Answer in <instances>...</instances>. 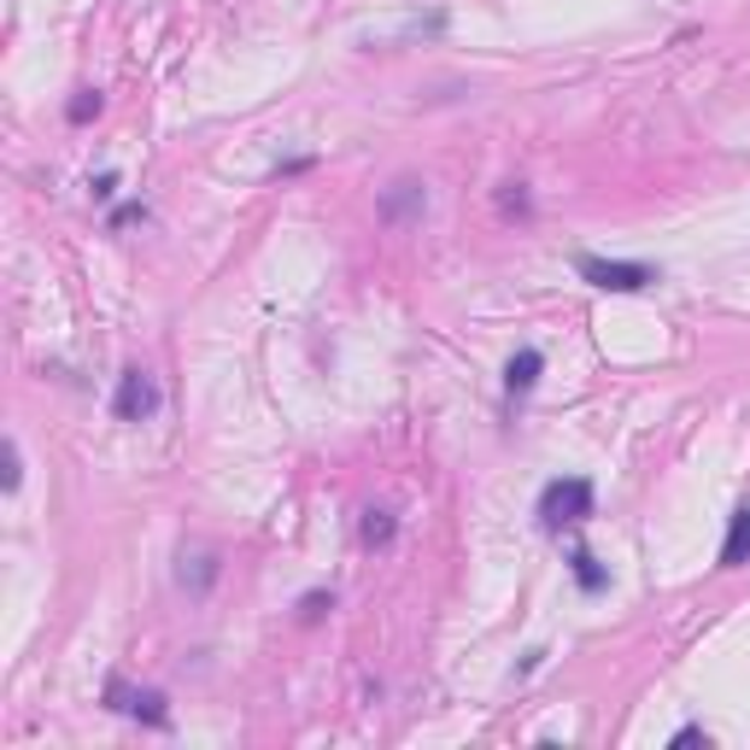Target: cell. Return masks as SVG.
<instances>
[{
	"label": "cell",
	"mask_w": 750,
	"mask_h": 750,
	"mask_svg": "<svg viewBox=\"0 0 750 750\" xmlns=\"http://www.w3.org/2000/svg\"><path fill=\"white\" fill-rule=\"evenodd\" d=\"M592 499L598 493H592L587 475H557V481H546V493H539V522H546L551 534H562V528L592 516Z\"/></svg>",
	"instance_id": "1"
},
{
	"label": "cell",
	"mask_w": 750,
	"mask_h": 750,
	"mask_svg": "<svg viewBox=\"0 0 750 750\" xmlns=\"http://www.w3.org/2000/svg\"><path fill=\"white\" fill-rule=\"evenodd\" d=\"M159 405H164L159 382H153L141 364H129V369L118 375V393H111V417H118V422H153Z\"/></svg>",
	"instance_id": "2"
},
{
	"label": "cell",
	"mask_w": 750,
	"mask_h": 750,
	"mask_svg": "<svg viewBox=\"0 0 750 750\" xmlns=\"http://www.w3.org/2000/svg\"><path fill=\"white\" fill-rule=\"evenodd\" d=\"M575 270L580 281H592V288H604V293H640L656 281V265H628V258H592V253H580L575 258Z\"/></svg>",
	"instance_id": "3"
},
{
	"label": "cell",
	"mask_w": 750,
	"mask_h": 750,
	"mask_svg": "<svg viewBox=\"0 0 750 750\" xmlns=\"http://www.w3.org/2000/svg\"><path fill=\"white\" fill-rule=\"evenodd\" d=\"M217 575H223V551L212 546V539H188V546L176 551V587L188 598H205L217 587Z\"/></svg>",
	"instance_id": "4"
},
{
	"label": "cell",
	"mask_w": 750,
	"mask_h": 750,
	"mask_svg": "<svg viewBox=\"0 0 750 750\" xmlns=\"http://www.w3.org/2000/svg\"><path fill=\"white\" fill-rule=\"evenodd\" d=\"M428 212V188L422 176H393L382 188V200H375V217L387 223V229H399V223H417Z\"/></svg>",
	"instance_id": "5"
},
{
	"label": "cell",
	"mask_w": 750,
	"mask_h": 750,
	"mask_svg": "<svg viewBox=\"0 0 750 750\" xmlns=\"http://www.w3.org/2000/svg\"><path fill=\"white\" fill-rule=\"evenodd\" d=\"M106 704L124 709V716H136L147 727H171V709H164V692L153 686H124V681H106Z\"/></svg>",
	"instance_id": "6"
},
{
	"label": "cell",
	"mask_w": 750,
	"mask_h": 750,
	"mask_svg": "<svg viewBox=\"0 0 750 750\" xmlns=\"http://www.w3.org/2000/svg\"><path fill=\"white\" fill-rule=\"evenodd\" d=\"M393 534H399V516L387 511V504H369L364 522H358V539H364V551H387L393 546Z\"/></svg>",
	"instance_id": "7"
},
{
	"label": "cell",
	"mask_w": 750,
	"mask_h": 750,
	"mask_svg": "<svg viewBox=\"0 0 750 750\" xmlns=\"http://www.w3.org/2000/svg\"><path fill=\"white\" fill-rule=\"evenodd\" d=\"M744 562H750V504H744V511H733L727 539H721V569H744Z\"/></svg>",
	"instance_id": "8"
},
{
	"label": "cell",
	"mask_w": 750,
	"mask_h": 750,
	"mask_svg": "<svg viewBox=\"0 0 750 750\" xmlns=\"http://www.w3.org/2000/svg\"><path fill=\"white\" fill-rule=\"evenodd\" d=\"M539 369H546V358H539L534 346H522V352H511V364H504V387H511V393H528V387L539 382Z\"/></svg>",
	"instance_id": "9"
},
{
	"label": "cell",
	"mask_w": 750,
	"mask_h": 750,
	"mask_svg": "<svg viewBox=\"0 0 750 750\" xmlns=\"http://www.w3.org/2000/svg\"><path fill=\"white\" fill-rule=\"evenodd\" d=\"M65 118H71V124H88V118H100V88H77V100L65 106Z\"/></svg>",
	"instance_id": "10"
},
{
	"label": "cell",
	"mask_w": 750,
	"mask_h": 750,
	"mask_svg": "<svg viewBox=\"0 0 750 750\" xmlns=\"http://www.w3.org/2000/svg\"><path fill=\"white\" fill-rule=\"evenodd\" d=\"M569 562H575V580H580V587H587V592H604V569L592 562V551H575Z\"/></svg>",
	"instance_id": "11"
},
{
	"label": "cell",
	"mask_w": 750,
	"mask_h": 750,
	"mask_svg": "<svg viewBox=\"0 0 750 750\" xmlns=\"http://www.w3.org/2000/svg\"><path fill=\"white\" fill-rule=\"evenodd\" d=\"M323 610H334V592H306L299 598V622H317Z\"/></svg>",
	"instance_id": "12"
},
{
	"label": "cell",
	"mask_w": 750,
	"mask_h": 750,
	"mask_svg": "<svg viewBox=\"0 0 750 750\" xmlns=\"http://www.w3.org/2000/svg\"><path fill=\"white\" fill-rule=\"evenodd\" d=\"M124 223H147V205H141V200H129V205H118V212L106 217V229H124Z\"/></svg>",
	"instance_id": "13"
},
{
	"label": "cell",
	"mask_w": 750,
	"mask_h": 750,
	"mask_svg": "<svg viewBox=\"0 0 750 750\" xmlns=\"http://www.w3.org/2000/svg\"><path fill=\"white\" fill-rule=\"evenodd\" d=\"M499 205H504V212H516V217H528V194H522V182H504Z\"/></svg>",
	"instance_id": "14"
},
{
	"label": "cell",
	"mask_w": 750,
	"mask_h": 750,
	"mask_svg": "<svg viewBox=\"0 0 750 750\" xmlns=\"http://www.w3.org/2000/svg\"><path fill=\"white\" fill-rule=\"evenodd\" d=\"M18 481H24V458H18V446L7 440V493H18Z\"/></svg>",
	"instance_id": "15"
},
{
	"label": "cell",
	"mask_w": 750,
	"mask_h": 750,
	"mask_svg": "<svg viewBox=\"0 0 750 750\" xmlns=\"http://www.w3.org/2000/svg\"><path fill=\"white\" fill-rule=\"evenodd\" d=\"M111 194H118V171H100L94 176V200H111Z\"/></svg>",
	"instance_id": "16"
},
{
	"label": "cell",
	"mask_w": 750,
	"mask_h": 750,
	"mask_svg": "<svg viewBox=\"0 0 750 750\" xmlns=\"http://www.w3.org/2000/svg\"><path fill=\"white\" fill-rule=\"evenodd\" d=\"M311 164H317V159H281V164H276V176H306Z\"/></svg>",
	"instance_id": "17"
},
{
	"label": "cell",
	"mask_w": 750,
	"mask_h": 750,
	"mask_svg": "<svg viewBox=\"0 0 750 750\" xmlns=\"http://www.w3.org/2000/svg\"><path fill=\"white\" fill-rule=\"evenodd\" d=\"M674 744H681V750H686V744H709V733H704V727H681V733H674Z\"/></svg>",
	"instance_id": "18"
}]
</instances>
